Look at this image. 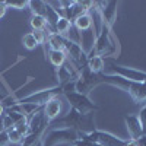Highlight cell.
<instances>
[{
  "mask_svg": "<svg viewBox=\"0 0 146 146\" xmlns=\"http://www.w3.org/2000/svg\"><path fill=\"white\" fill-rule=\"evenodd\" d=\"M139 117V121H140V126H142V131H143V136L146 135V102L143 104L140 113L137 114Z\"/></svg>",
  "mask_w": 146,
  "mask_h": 146,
  "instance_id": "25",
  "label": "cell"
},
{
  "mask_svg": "<svg viewBox=\"0 0 146 146\" xmlns=\"http://www.w3.org/2000/svg\"><path fill=\"white\" fill-rule=\"evenodd\" d=\"M86 66L89 67V70H91L92 73H102V70H104V67H105V62H104L102 57L94 56V57H89V58H88Z\"/></svg>",
  "mask_w": 146,
  "mask_h": 146,
  "instance_id": "17",
  "label": "cell"
},
{
  "mask_svg": "<svg viewBox=\"0 0 146 146\" xmlns=\"http://www.w3.org/2000/svg\"><path fill=\"white\" fill-rule=\"evenodd\" d=\"M7 137H9V142L13 143V145H19L23 139V136L21 135V133L16 130V129H10L7 130Z\"/></svg>",
  "mask_w": 146,
  "mask_h": 146,
  "instance_id": "22",
  "label": "cell"
},
{
  "mask_svg": "<svg viewBox=\"0 0 146 146\" xmlns=\"http://www.w3.org/2000/svg\"><path fill=\"white\" fill-rule=\"evenodd\" d=\"M6 10H7V6L5 2H0V19H2L5 15H6Z\"/></svg>",
  "mask_w": 146,
  "mask_h": 146,
  "instance_id": "28",
  "label": "cell"
},
{
  "mask_svg": "<svg viewBox=\"0 0 146 146\" xmlns=\"http://www.w3.org/2000/svg\"><path fill=\"white\" fill-rule=\"evenodd\" d=\"M72 28H73V23L69 19H66L64 16H62V18L57 21L56 27H54V31H56V34H58V35L64 36V38H67V35H69V32H70Z\"/></svg>",
  "mask_w": 146,
  "mask_h": 146,
  "instance_id": "15",
  "label": "cell"
},
{
  "mask_svg": "<svg viewBox=\"0 0 146 146\" xmlns=\"http://www.w3.org/2000/svg\"><path fill=\"white\" fill-rule=\"evenodd\" d=\"M6 3V6H7V9L9 7H12V9H16V10H23V9H27L28 7V2L27 0H22V2H5Z\"/></svg>",
  "mask_w": 146,
  "mask_h": 146,
  "instance_id": "24",
  "label": "cell"
},
{
  "mask_svg": "<svg viewBox=\"0 0 146 146\" xmlns=\"http://www.w3.org/2000/svg\"><path fill=\"white\" fill-rule=\"evenodd\" d=\"M60 94H63V86L56 85V86L47 88V89H41V91L28 94L25 96H22V98H18L16 104H35L38 107H44L51 98L58 96Z\"/></svg>",
  "mask_w": 146,
  "mask_h": 146,
  "instance_id": "6",
  "label": "cell"
},
{
  "mask_svg": "<svg viewBox=\"0 0 146 146\" xmlns=\"http://www.w3.org/2000/svg\"><path fill=\"white\" fill-rule=\"evenodd\" d=\"M137 142V146H146V135L145 136H142L139 140H136Z\"/></svg>",
  "mask_w": 146,
  "mask_h": 146,
  "instance_id": "29",
  "label": "cell"
},
{
  "mask_svg": "<svg viewBox=\"0 0 146 146\" xmlns=\"http://www.w3.org/2000/svg\"><path fill=\"white\" fill-rule=\"evenodd\" d=\"M98 76H100L101 83H108V85H113L115 88L126 91L136 104H145L146 102V82L145 83L130 82V80L123 79L117 75H110V73H98Z\"/></svg>",
  "mask_w": 146,
  "mask_h": 146,
  "instance_id": "2",
  "label": "cell"
},
{
  "mask_svg": "<svg viewBox=\"0 0 146 146\" xmlns=\"http://www.w3.org/2000/svg\"><path fill=\"white\" fill-rule=\"evenodd\" d=\"M13 129H16L21 135L25 137L28 133H29V126H28V118H23V120H21V121H18V123L13 126Z\"/></svg>",
  "mask_w": 146,
  "mask_h": 146,
  "instance_id": "21",
  "label": "cell"
},
{
  "mask_svg": "<svg viewBox=\"0 0 146 146\" xmlns=\"http://www.w3.org/2000/svg\"><path fill=\"white\" fill-rule=\"evenodd\" d=\"M79 140V133L75 129H51L45 130L42 136V146H54L57 143L75 145Z\"/></svg>",
  "mask_w": 146,
  "mask_h": 146,
  "instance_id": "5",
  "label": "cell"
},
{
  "mask_svg": "<svg viewBox=\"0 0 146 146\" xmlns=\"http://www.w3.org/2000/svg\"><path fill=\"white\" fill-rule=\"evenodd\" d=\"M48 60H50V63L58 69V67H62L64 63H66V60H67V56L64 51H48Z\"/></svg>",
  "mask_w": 146,
  "mask_h": 146,
  "instance_id": "16",
  "label": "cell"
},
{
  "mask_svg": "<svg viewBox=\"0 0 146 146\" xmlns=\"http://www.w3.org/2000/svg\"><path fill=\"white\" fill-rule=\"evenodd\" d=\"M79 140H88L100 146H126L127 143V140L102 130H94L89 135H79Z\"/></svg>",
  "mask_w": 146,
  "mask_h": 146,
  "instance_id": "8",
  "label": "cell"
},
{
  "mask_svg": "<svg viewBox=\"0 0 146 146\" xmlns=\"http://www.w3.org/2000/svg\"><path fill=\"white\" fill-rule=\"evenodd\" d=\"M0 123H2V129L5 130V131H7V130H10V129H13V121L10 120V117L7 115V114H5L2 118H0Z\"/></svg>",
  "mask_w": 146,
  "mask_h": 146,
  "instance_id": "26",
  "label": "cell"
},
{
  "mask_svg": "<svg viewBox=\"0 0 146 146\" xmlns=\"http://www.w3.org/2000/svg\"><path fill=\"white\" fill-rule=\"evenodd\" d=\"M5 111H6V110H5V107L2 105V102H0V118H2V117L5 115Z\"/></svg>",
  "mask_w": 146,
  "mask_h": 146,
  "instance_id": "31",
  "label": "cell"
},
{
  "mask_svg": "<svg viewBox=\"0 0 146 146\" xmlns=\"http://www.w3.org/2000/svg\"><path fill=\"white\" fill-rule=\"evenodd\" d=\"M44 133H28V135L22 139L19 146H35L36 143H40L42 140Z\"/></svg>",
  "mask_w": 146,
  "mask_h": 146,
  "instance_id": "18",
  "label": "cell"
},
{
  "mask_svg": "<svg viewBox=\"0 0 146 146\" xmlns=\"http://www.w3.org/2000/svg\"><path fill=\"white\" fill-rule=\"evenodd\" d=\"M108 70H110V75H117L130 82H140V83L146 82V72L127 67V66H120L115 62H113V60L108 62Z\"/></svg>",
  "mask_w": 146,
  "mask_h": 146,
  "instance_id": "9",
  "label": "cell"
},
{
  "mask_svg": "<svg viewBox=\"0 0 146 146\" xmlns=\"http://www.w3.org/2000/svg\"><path fill=\"white\" fill-rule=\"evenodd\" d=\"M63 95L67 100L70 108L76 110L80 114H89V113H94V111H98L100 110L98 105L88 98V95H82V94L76 92L75 89H70V83L63 88Z\"/></svg>",
  "mask_w": 146,
  "mask_h": 146,
  "instance_id": "4",
  "label": "cell"
},
{
  "mask_svg": "<svg viewBox=\"0 0 146 146\" xmlns=\"http://www.w3.org/2000/svg\"><path fill=\"white\" fill-rule=\"evenodd\" d=\"M113 29H110L108 27H102L101 32L96 35L94 47L91 48V51L88 53V58L94 57V56H100L102 58H107L110 56H113L117 51V45H115V40L113 36Z\"/></svg>",
  "mask_w": 146,
  "mask_h": 146,
  "instance_id": "3",
  "label": "cell"
},
{
  "mask_svg": "<svg viewBox=\"0 0 146 146\" xmlns=\"http://www.w3.org/2000/svg\"><path fill=\"white\" fill-rule=\"evenodd\" d=\"M62 111H63V104H62V98L60 96H54L44 105V114L48 120V123L57 120L58 117H62Z\"/></svg>",
  "mask_w": 146,
  "mask_h": 146,
  "instance_id": "11",
  "label": "cell"
},
{
  "mask_svg": "<svg viewBox=\"0 0 146 146\" xmlns=\"http://www.w3.org/2000/svg\"><path fill=\"white\" fill-rule=\"evenodd\" d=\"M126 146H137V142L136 140H127Z\"/></svg>",
  "mask_w": 146,
  "mask_h": 146,
  "instance_id": "30",
  "label": "cell"
},
{
  "mask_svg": "<svg viewBox=\"0 0 146 146\" xmlns=\"http://www.w3.org/2000/svg\"><path fill=\"white\" fill-rule=\"evenodd\" d=\"M66 38L56 32H51L47 35V45L51 51H64Z\"/></svg>",
  "mask_w": 146,
  "mask_h": 146,
  "instance_id": "13",
  "label": "cell"
},
{
  "mask_svg": "<svg viewBox=\"0 0 146 146\" xmlns=\"http://www.w3.org/2000/svg\"><path fill=\"white\" fill-rule=\"evenodd\" d=\"M3 98H5V96H3V95H2V94H0V101H2V100H3Z\"/></svg>",
  "mask_w": 146,
  "mask_h": 146,
  "instance_id": "33",
  "label": "cell"
},
{
  "mask_svg": "<svg viewBox=\"0 0 146 146\" xmlns=\"http://www.w3.org/2000/svg\"><path fill=\"white\" fill-rule=\"evenodd\" d=\"M51 129H75L79 135H89L94 130H96L94 123V113L80 114L76 110L70 108L67 114L48 123L47 130Z\"/></svg>",
  "mask_w": 146,
  "mask_h": 146,
  "instance_id": "1",
  "label": "cell"
},
{
  "mask_svg": "<svg viewBox=\"0 0 146 146\" xmlns=\"http://www.w3.org/2000/svg\"><path fill=\"white\" fill-rule=\"evenodd\" d=\"M10 142H9V137H7V131L2 130L0 131V146H7Z\"/></svg>",
  "mask_w": 146,
  "mask_h": 146,
  "instance_id": "27",
  "label": "cell"
},
{
  "mask_svg": "<svg viewBox=\"0 0 146 146\" xmlns=\"http://www.w3.org/2000/svg\"><path fill=\"white\" fill-rule=\"evenodd\" d=\"M124 123H126V127L129 131L130 140H139L143 136L140 121L136 114H124Z\"/></svg>",
  "mask_w": 146,
  "mask_h": 146,
  "instance_id": "12",
  "label": "cell"
},
{
  "mask_svg": "<svg viewBox=\"0 0 146 146\" xmlns=\"http://www.w3.org/2000/svg\"><path fill=\"white\" fill-rule=\"evenodd\" d=\"M32 35H34V38H35V41H36V44L38 45H45V42H47V32L45 31H32L31 32Z\"/></svg>",
  "mask_w": 146,
  "mask_h": 146,
  "instance_id": "23",
  "label": "cell"
},
{
  "mask_svg": "<svg viewBox=\"0 0 146 146\" xmlns=\"http://www.w3.org/2000/svg\"><path fill=\"white\" fill-rule=\"evenodd\" d=\"M22 44H23V47H25L27 50H35V48L38 47V44H36V41H35V38H34V35H32L31 32H28V34L23 35Z\"/></svg>",
  "mask_w": 146,
  "mask_h": 146,
  "instance_id": "20",
  "label": "cell"
},
{
  "mask_svg": "<svg viewBox=\"0 0 146 146\" xmlns=\"http://www.w3.org/2000/svg\"><path fill=\"white\" fill-rule=\"evenodd\" d=\"M35 146H42V140H41V142H40V143H36V145H35Z\"/></svg>",
  "mask_w": 146,
  "mask_h": 146,
  "instance_id": "32",
  "label": "cell"
},
{
  "mask_svg": "<svg viewBox=\"0 0 146 146\" xmlns=\"http://www.w3.org/2000/svg\"><path fill=\"white\" fill-rule=\"evenodd\" d=\"M98 7L101 12V18L104 25L113 29V25L117 21V10H118V2L110 0V2H98Z\"/></svg>",
  "mask_w": 146,
  "mask_h": 146,
  "instance_id": "10",
  "label": "cell"
},
{
  "mask_svg": "<svg viewBox=\"0 0 146 146\" xmlns=\"http://www.w3.org/2000/svg\"><path fill=\"white\" fill-rule=\"evenodd\" d=\"M73 27H75L78 31H82V32L92 29V18L89 15V12H88V13L80 15L79 18H76L75 22H73Z\"/></svg>",
  "mask_w": 146,
  "mask_h": 146,
  "instance_id": "14",
  "label": "cell"
},
{
  "mask_svg": "<svg viewBox=\"0 0 146 146\" xmlns=\"http://www.w3.org/2000/svg\"><path fill=\"white\" fill-rule=\"evenodd\" d=\"M98 85H101L98 73H92L89 70V67L85 64L79 70V76L75 80V83H73V86H75L76 92H79L82 95H88L95 86H98Z\"/></svg>",
  "mask_w": 146,
  "mask_h": 146,
  "instance_id": "7",
  "label": "cell"
},
{
  "mask_svg": "<svg viewBox=\"0 0 146 146\" xmlns=\"http://www.w3.org/2000/svg\"><path fill=\"white\" fill-rule=\"evenodd\" d=\"M28 9H31L32 15L44 16L45 15V2H42V0H31V2H28Z\"/></svg>",
  "mask_w": 146,
  "mask_h": 146,
  "instance_id": "19",
  "label": "cell"
}]
</instances>
